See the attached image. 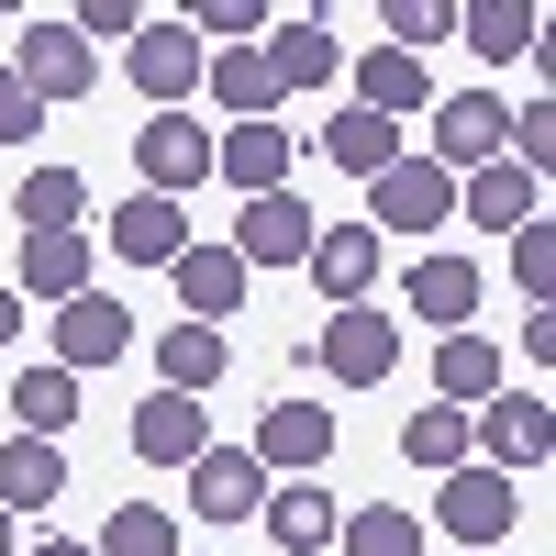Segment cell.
Here are the masks:
<instances>
[{"label":"cell","mask_w":556,"mask_h":556,"mask_svg":"<svg viewBox=\"0 0 556 556\" xmlns=\"http://www.w3.org/2000/svg\"><path fill=\"white\" fill-rule=\"evenodd\" d=\"M23 334V290H0V345H12Z\"/></svg>","instance_id":"f35d334b"},{"label":"cell","mask_w":556,"mask_h":556,"mask_svg":"<svg viewBox=\"0 0 556 556\" xmlns=\"http://www.w3.org/2000/svg\"><path fill=\"white\" fill-rule=\"evenodd\" d=\"M479 445H490V468H501V479H513V468H545V445H556V412H545V390L479 401Z\"/></svg>","instance_id":"30bf717a"},{"label":"cell","mask_w":556,"mask_h":556,"mask_svg":"<svg viewBox=\"0 0 556 556\" xmlns=\"http://www.w3.org/2000/svg\"><path fill=\"white\" fill-rule=\"evenodd\" d=\"M201 445H212L201 401H178V390H146V401H134V456H146V468H190Z\"/></svg>","instance_id":"2e32d148"},{"label":"cell","mask_w":556,"mask_h":556,"mask_svg":"<svg viewBox=\"0 0 556 556\" xmlns=\"http://www.w3.org/2000/svg\"><path fill=\"white\" fill-rule=\"evenodd\" d=\"M256 56H267V78H278V101H290V89H323V78H334V34H323V23H278Z\"/></svg>","instance_id":"d4e9b609"},{"label":"cell","mask_w":556,"mask_h":556,"mask_svg":"<svg viewBox=\"0 0 556 556\" xmlns=\"http://www.w3.org/2000/svg\"><path fill=\"white\" fill-rule=\"evenodd\" d=\"M301 267H312V290L345 312V301H367V290H379V235H367V223H323Z\"/></svg>","instance_id":"4fadbf2b"},{"label":"cell","mask_w":556,"mask_h":556,"mask_svg":"<svg viewBox=\"0 0 556 556\" xmlns=\"http://www.w3.org/2000/svg\"><path fill=\"white\" fill-rule=\"evenodd\" d=\"M256 468H323L334 456V412L323 401H267V424H256Z\"/></svg>","instance_id":"9a60e30c"},{"label":"cell","mask_w":556,"mask_h":556,"mask_svg":"<svg viewBox=\"0 0 556 556\" xmlns=\"http://www.w3.org/2000/svg\"><path fill=\"white\" fill-rule=\"evenodd\" d=\"M134 167H146L156 201H178V190H201V178H212V134H201L190 112H156L146 134H134Z\"/></svg>","instance_id":"8992f818"},{"label":"cell","mask_w":556,"mask_h":556,"mask_svg":"<svg viewBox=\"0 0 556 556\" xmlns=\"http://www.w3.org/2000/svg\"><path fill=\"white\" fill-rule=\"evenodd\" d=\"M0 556H12V513H0Z\"/></svg>","instance_id":"60d3db41"},{"label":"cell","mask_w":556,"mask_h":556,"mask_svg":"<svg viewBox=\"0 0 556 556\" xmlns=\"http://www.w3.org/2000/svg\"><path fill=\"white\" fill-rule=\"evenodd\" d=\"M123 345H134V312H123V301H101V290H78V301L56 312V356H45V367L89 379V367H112Z\"/></svg>","instance_id":"ba28073f"},{"label":"cell","mask_w":556,"mask_h":556,"mask_svg":"<svg viewBox=\"0 0 556 556\" xmlns=\"http://www.w3.org/2000/svg\"><path fill=\"white\" fill-rule=\"evenodd\" d=\"M267 534L312 556V545H334V490H267Z\"/></svg>","instance_id":"4dcf8cb0"},{"label":"cell","mask_w":556,"mask_h":556,"mask_svg":"<svg viewBox=\"0 0 556 556\" xmlns=\"http://www.w3.org/2000/svg\"><path fill=\"white\" fill-rule=\"evenodd\" d=\"M501 134H513V112L490 101V89H456V101H434V167H490L501 156Z\"/></svg>","instance_id":"8fae6325"},{"label":"cell","mask_w":556,"mask_h":556,"mask_svg":"<svg viewBox=\"0 0 556 556\" xmlns=\"http://www.w3.org/2000/svg\"><path fill=\"white\" fill-rule=\"evenodd\" d=\"M190 513L201 523H245V513H267V468L245 445H201L190 456Z\"/></svg>","instance_id":"52a82bcc"},{"label":"cell","mask_w":556,"mask_h":556,"mask_svg":"<svg viewBox=\"0 0 556 556\" xmlns=\"http://www.w3.org/2000/svg\"><path fill=\"white\" fill-rule=\"evenodd\" d=\"M12 78L34 89V101H78V89L101 78V67H89V45H78L56 12H45V23H23V56H12Z\"/></svg>","instance_id":"9c48e42d"},{"label":"cell","mask_w":556,"mask_h":556,"mask_svg":"<svg viewBox=\"0 0 556 556\" xmlns=\"http://www.w3.org/2000/svg\"><path fill=\"white\" fill-rule=\"evenodd\" d=\"M456 34H468L479 56H523V45H534V12H523V0H479V12H456Z\"/></svg>","instance_id":"d6a6232c"},{"label":"cell","mask_w":556,"mask_h":556,"mask_svg":"<svg viewBox=\"0 0 556 556\" xmlns=\"http://www.w3.org/2000/svg\"><path fill=\"white\" fill-rule=\"evenodd\" d=\"M12 134H45V101H34L12 67H0V146H12Z\"/></svg>","instance_id":"74e56055"},{"label":"cell","mask_w":556,"mask_h":556,"mask_svg":"<svg viewBox=\"0 0 556 556\" xmlns=\"http://www.w3.org/2000/svg\"><path fill=\"white\" fill-rule=\"evenodd\" d=\"M56 490H67V456L56 445H34V434L0 445V513H45Z\"/></svg>","instance_id":"cb8c5ba5"},{"label":"cell","mask_w":556,"mask_h":556,"mask_svg":"<svg viewBox=\"0 0 556 556\" xmlns=\"http://www.w3.org/2000/svg\"><path fill=\"white\" fill-rule=\"evenodd\" d=\"M356 112H379V123L424 112V56H401V45H367V56H356Z\"/></svg>","instance_id":"44dd1931"},{"label":"cell","mask_w":556,"mask_h":556,"mask_svg":"<svg viewBox=\"0 0 556 556\" xmlns=\"http://www.w3.org/2000/svg\"><path fill=\"white\" fill-rule=\"evenodd\" d=\"M367 235H424V223H456V178L434 156H390L379 178H367Z\"/></svg>","instance_id":"6da1fadb"},{"label":"cell","mask_w":556,"mask_h":556,"mask_svg":"<svg viewBox=\"0 0 556 556\" xmlns=\"http://www.w3.org/2000/svg\"><path fill=\"white\" fill-rule=\"evenodd\" d=\"M401 312H424L434 334H468V312H479V267H468V256H412Z\"/></svg>","instance_id":"5bb4252c"},{"label":"cell","mask_w":556,"mask_h":556,"mask_svg":"<svg viewBox=\"0 0 556 556\" xmlns=\"http://www.w3.org/2000/svg\"><path fill=\"white\" fill-rule=\"evenodd\" d=\"M34 556H89V545H67V534H56V545H34Z\"/></svg>","instance_id":"ab89813d"},{"label":"cell","mask_w":556,"mask_h":556,"mask_svg":"<svg viewBox=\"0 0 556 556\" xmlns=\"http://www.w3.org/2000/svg\"><path fill=\"white\" fill-rule=\"evenodd\" d=\"M312 356L334 367L345 390H379L390 367H401V323H390V312H367V301H345L334 323H323V345H312Z\"/></svg>","instance_id":"277c9868"},{"label":"cell","mask_w":556,"mask_h":556,"mask_svg":"<svg viewBox=\"0 0 556 556\" xmlns=\"http://www.w3.org/2000/svg\"><path fill=\"white\" fill-rule=\"evenodd\" d=\"M513 513H523V490L501 479V468H456V479L434 490V523L456 534V556H490L501 534H513Z\"/></svg>","instance_id":"7a4b0ae2"},{"label":"cell","mask_w":556,"mask_h":556,"mask_svg":"<svg viewBox=\"0 0 556 556\" xmlns=\"http://www.w3.org/2000/svg\"><path fill=\"white\" fill-rule=\"evenodd\" d=\"M235 301H245L235 245H190V256H178V312H190V323H212V334H223V312H235Z\"/></svg>","instance_id":"d6986e66"},{"label":"cell","mask_w":556,"mask_h":556,"mask_svg":"<svg viewBox=\"0 0 556 556\" xmlns=\"http://www.w3.org/2000/svg\"><path fill=\"white\" fill-rule=\"evenodd\" d=\"M434 401H445V412H456V401H501V345H490V334H445Z\"/></svg>","instance_id":"4316f807"},{"label":"cell","mask_w":556,"mask_h":556,"mask_svg":"<svg viewBox=\"0 0 556 556\" xmlns=\"http://www.w3.org/2000/svg\"><path fill=\"white\" fill-rule=\"evenodd\" d=\"M156 379H167L178 401H201V390L223 379V334H212V323H167V334H156Z\"/></svg>","instance_id":"484cf974"},{"label":"cell","mask_w":556,"mask_h":556,"mask_svg":"<svg viewBox=\"0 0 556 556\" xmlns=\"http://www.w3.org/2000/svg\"><path fill=\"white\" fill-rule=\"evenodd\" d=\"M12 412H23L34 445H56V434L78 424V379H67V367H23V379H12Z\"/></svg>","instance_id":"f1b7e54d"},{"label":"cell","mask_w":556,"mask_h":556,"mask_svg":"<svg viewBox=\"0 0 556 556\" xmlns=\"http://www.w3.org/2000/svg\"><path fill=\"white\" fill-rule=\"evenodd\" d=\"M513 278H523L534 301L556 290V223H545V212H534V223H513Z\"/></svg>","instance_id":"e575fe53"},{"label":"cell","mask_w":556,"mask_h":556,"mask_svg":"<svg viewBox=\"0 0 556 556\" xmlns=\"http://www.w3.org/2000/svg\"><path fill=\"white\" fill-rule=\"evenodd\" d=\"M12 201H23V235H78V223H89V190H78V167H34Z\"/></svg>","instance_id":"83f0119b"},{"label":"cell","mask_w":556,"mask_h":556,"mask_svg":"<svg viewBox=\"0 0 556 556\" xmlns=\"http://www.w3.org/2000/svg\"><path fill=\"white\" fill-rule=\"evenodd\" d=\"M456 212H468V223H490V235H513V223H534V212H545V178H523L513 156H490V167H468V178H456Z\"/></svg>","instance_id":"e0dca14e"},{"label":"cell","mask_w":556,"mask_h":556,"mask_svg":"<svg viewBox=\"0 0 556 556\" xmlns=\"http://www.w3.org/2000/svg\"><path fill=\"white\" fill-rule=\"evenodd\" d=\"M190 34H223V45H256V34H267V0H201V12H190Z\"/></svg>","instance_id":"8d00e7d4"},{"label":"cell","mask_w":556,"mask_h":556,"mask_svg":"<svg viewBox=\"0 0 556 556\" xmlns=\"http://www.w3.org/2000/svg\"><path fill=\"white\" fill-rule=\"evenodd\" d=\"M345 556H424V523L390 513V501L379 513H345Z\"/></svg>","instance_id":"836d02e7"},{"label":"cell","mask_w":556,"mask_h":556,"mask_svg":"<svg viewBox=\"0 0 556 556\" xmlns=\"http://www.w3.org/2000/svg\"><path fill=\"white\" fill-rule=\"evenodd\" d=\"M312 156H334V167H356V178H379V167L401 156V123H379V112H356V101H345L334 123L312 134Z\"/></svg>","instance_id":"7402d4cb"},{"label":"cell","mask_w":556,"mask_h":556,"mask_svg":"<svg viewBox=\"0 0 556 556\" xmlns=\"http://www.w3.org/2000/svg\"><path fill=\"white\" fill-rule=\"evenodd\" d=\"M379 23H390V45H401V56H412V45H445V34H456V12H445V0H390Z\"/></svg>","instance_id":"d590c367"},{"label":"cell","mask_w":556,"mask_h":556,"mask_svg":"<svg viewBox=\"0 0 556 556\" xmlns=\"http://www.w3.org/2000/svg\"><path fill=\"white\" fill-rule=\"evenodd\" d=\"M123 67H134V89H146L156 112H178V101L201 89V34H190V23H156V12H146V34L123 45Z\"/></svg>","instance_id":"5b68a950"},{"label":"cell","mask_w":556,"mask_h":556,"mask_svg":"<svg viewBox=\"0 0 556 556\" xmlns=\"http://www.w3.org/2000/svg\"><path fill=\"white\" fill-rule=\"evenodd\" d=\"M490 556H501V545H490Z\"/></svg>","instance_id":"b9f144b4"},{"label":"cell","mask_w":556,"mask_h":556,"mask_svg":"<svg viewBox=\"0 0 556 556\" xmlns=\"http://www.w3.org/2000/svg\"><path fill=\"white\" fill-rule=\"evenodd\" d=\"M89 290V235H23V301H78Z\"/></svg>","instance_id":"ffe728a7"},{"label":"cell","mask_w":556,"mask_h":556,"mask_svg":"<svg viewBox=\"0 0 556 556\" xmlns=\"http://www.w3.org/2000/svg\"><path fill=\"white\" fill-rule=\"evenodd\" d=\"M201 78H212V101L235 112V123H267V112H278V78H267L256 45H223V56H201Z\"/></svg>","instance_id":"603a6c76"},{"label":"cell","mask_w":556,"mask_h":556,"mask_svg":"<svg viewBox=\"0 0 556 556\" xmlns=\"http://www.w3.org/2000/svg\"><path fill=\"white\" fill-rule=\"evenodd\" d=\"M112 256H134V267H178V256H190V212L156 201V190H134V201L112 212Z\"/></svg>","instance_id":"ac0fdd59"},{"label":"cell","mask_w":556,"mask_h":556,"mask_svg":"<svg viewBox=\"0 0 556 556\" xmlns=\"http://www.w3.org/2000/svg\"><path fill=\"white\" fill-rule=\"evenodd\" d=\"M401 456H412V468H434V479H456V468H468V412L424 401V412L401 424Z\"/></svg>","instance_id":"f546056e"},{"label":"cell","mask_w":556,"mask_h":556,"mask_svg":"<svg viewBox=\"0 0 556 556\" xmlns=\"http://www.w3.org/2000/svg\"><path fill=\"white\" fill-rule=\"evenodd\" d=\"M312 235H323V212H312L301 190H267V201H245V223H235V267H245V278H256V267H301Z\"/></svg>","instance_id":"3957f363"},{"label":"cell","mask_w":556,"mask_h":556,"mask_svg":"<svg viewBox=\"0 0 556 556\" xmlns=\"http://www.w3.org/2000/svg\"><path fill=\"white\" fill-rule=\"evenodd\" d=\"M89 556H178V523L156 513V501H123V513H112V534L89 545Z\"/></svg>","instance_id":"1f68e13d"},{"label":"cell","mask_w":556,"mask_h":556,"mask_svg":"<svg viewBox=\"0 0 556 556\" xmlns=\"http://www.w3.org/2000/svg\"><path fill=\"white\" fill-rule=\"evenodd\" d=\"M290 156H301V134H278V123H235V134H212V167L235 178L245 201L290 190Z\"/></svg>","instance_id":"7c38bea8"}]
</instances>
